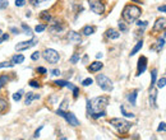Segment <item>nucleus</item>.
<instances>
[{"label": "nucleus", "instance_id": "nucleus-1", "mask_svg": "<svg viewBox=\"0 0 166 140\" xmlns=\"http://www.w3.org/2000/svg\"><path fill=\"white\" fill-rule=\"evenodd\" d=\"M110 98L107 96H100V97H95L91 101H87V111H88V115H91L93 118H100L104 117L106 115V106L109 105Z\"/></svg>", "mask_w": 166, "mask_h": 140}, {"label": "nucleus", "instance_id": "nucleus-2", "mask_svg": "<svg viewBox=\"0 0 166 140\" xmlns=\"http://www.w3.org/2000/svg\"><path fill=\"white\" fill-rule=\"evenodd\" d=\"M142 14V10L137 5H133V4H129L123 9V19L125 20L126 23H133L138 19V17Z\"/></svg>", "mask_w": 166, "mask_h": 140}, {"label": "nucleus", "instance_id": "nucleus-3", "mask_svg": "<svg viewBox=\"0 0 166 140\" xmlns=\"http://www.w3.org/2000/svg\"><path fill=\"white\" fill-rule=\"evenodd\" d=\"M109 124L115 128L120 134H126L129 130H130V124L128 121H125L124 118H119V117H114V118H110Z\"/></svg>", "mask_w": 166, "mask_h": 140}, {"label": "nucleus", "instance_id": "nucleus-4", "mask_svg": "<svg viewBox=\"0 0 166 140\" xmlns=\"http://www.w3.org/2000/svg\"><path fill=\"white\" fill-rule=\"evenodd\" d=\"M96 82H97L99 87L102 89V91H105V92H111L112 91V87H114L112 85V82L110 80L106 75H104V74H99V75L96 76Z\"/></svg>", "mask_w": 166, "mask_h": 140}, {"label": "nucleus", "instance_id": "nucleus-5", "mask_svg": "<svg viewBox=\"0 0 166 140\" xmlns=\"http://www.w3.org/2000/svg\"><path fill=\"white\" fill-rule=\"evenodd\" d=\"M88 4H89V9L97 15H101L104 14L105 12V5L101 0H88Z\"/></svg>", "mask_w": 166, "mask_h": 140}, {"label": "nucleus", "instance_id": "nucleus-6", "mask_svg": "<svg viewBox=\"0 0 166 140\" xmlns=\"http://www.w3.org/2000/svg\"><path fill=\"white\" fill-rule=\"evenodd\" d=\"M56 113L59 116H62V117H64L69 125H72V126H79V121H78V118L74 116V113H72V112H65V111H62V110H58Z\"/></svg>", "mask_w": 166, "mask_h": 140}, {"label": "nucleus", "instance_id": "nucleus-7", "mask_svg": "<svg viewBox=\"0 0 166 140\" xmlns=\"http://www.w3.org/2000/svg\"><path fill=\"white\" fill-rule=\"evenodd\" d=\"M44 57H45V60H46L47 62H50V64H56V62L59 61V59H60L58 51H55V50H52V49H46L44 51Z\"/></svg>", "mask_w": 166, "mask_h": 140}, {"label": "nucleus", "instance_id": "nucleus-8", "mask_svg": "<svg viewBox=\"0 0 166 140\" xmlns=\"http://www.w3.org/2000/svg\"><path fill=\"white\" fill-rule=\"evenodd\" d=\"M37 45V38L36 37H32L30 41H23V42H19V43L15 45V50L17 51H24V50H28L31 47L36 46Z\"/></svg>", "mask_w": 166, "mask_h": 140}, {"label": "nucleus", "instance_id": "nucleus-9", "mask_svg": "<svg viewBox=\"0 0 166 140\" xmlns=\"http://www.w3.org/2000/svg\"><path fill=\"white\" fill-rule=\"evenodd\" d=\"M147 62H148V60H147L146 56H141L138 60V69H137V75H141V74H143L144 71L147 69Z\"/></svg>", "mask_w": 166, "mask_h": 140}, {"label": "nucleus", "instance_id": "nucleus-10", "mask_svg": "<svg viewBox=\"0 0 166 140\" xmlns=\"http://www.w3.org/2000/svg\"><path fill=\"white\" fill-rule=\"evenodd\" d=\"M68 41L70 42V43H75V45H78V43H81L82 42V37H81L79 33H77V32H74V31H70L69 33H68Z\"/></svg>", "mask_w": 166, "mask_h": 140}, {"label": "nucleus", "instance_id": "nucleus-11", "mask_svg": "<svg viewBox=\"0 0 166 140\" xmlns=\"http://www.w3.org/2000/svg\"><path fill=\"white\" fill-rule=\"evenodd\" d=\"M165 18H159L153 26V32H164L165 30Z\"/></svg>", "mask_w": 166, "mask_h": 140}, {"label": "nucleus", "instance_id": "nucleus-12", "mask_svg": "<svg viewBox=\"0 0 166 140\" xmlns=\"http://www.w3.org/2000/svg\"><path fill=\"white\" fill-rule=\"evenodd\" d=\"M156 98H157V91L153 88V87H151V89H149V105H151L153 108L157 107Z\"/></svg>", "mask_w": 166, "mask_h": 140}, {"label": "nucleus", "instance_id": "nucleus-13", "mask_svg": "<svg viewBox=\"0 0 166 140\" xmlns=\"http://www.w3.org/2000/svg\"><path fill=\"white\" fill-rule=\"evenodd\" d=\"M104 68V64H102L101 61H95L92 62V64H89L88 66V70L91 71V73H96V71H100Z\"/></svg>", "mask_w": 166, "mask_h": 140}, {"label": "nucleus", "instance_id": "nucleus-14", "mask_svg": "<svg viewBox=\"0 0 166 140\" xmlns=\"http://www.w3.org/2000/svg\"><path fill=\"white\" fill-rule=\"evenodd\" d=\"M35 99H40V94H35V93H32V92H30V93L26 94L24 105L30 106L31 103H32V101H35Z\"/></svg>", "mask_w": 166, "mask_h": 140}, {"label": "nucleus", "instance_id": "nucleus-15", "mask_svg": "<svg viewBox=\"0 0 166 140\" xmlns=\"http://www.w3.org/2000/svg\"><path fill=\"white\" fill-rule=\"evenodd\" d=\"M106 36L109 37L110 39H118L120 37V32H118V31L114 30V28H110V30L106 31Z\"/></svg>", "mask_w": 166, "mask_h": 140}, {"label": "nucleus", "instance_id": "nucleus-16", "mask_svg": "<svg viewBox=\"0 0 166 140\" xmlns=\"http://www.w3.org/2000/svg\"><path fill=\"white\" fill-rule=\"evenodd\" d=\"M54 84L55 85H58V87H67V88H69L70 91H73V89L75 88V85H73L72 83L65 82V80H56V82H54Z\"/></svg>", "mask_w": 166, "mask_h": 140}, {"label": "nucleus", "instance_id": "nucleus-17", "mask_svg": "<svg viewBox=\"0 0 166 140\" xmlns=\"http://www.w3.org/2000/svg\"><path fill=\"white\" fill-rule=\"evenodd\" d=\"M137 96H138V91H133L132 93H129L128 101H129V103H130V106L137 105Z\"/></svg>", "mask_w": 166, "mask_h": 140}, {"label": "nucleus", "instance_id": "nucleus-18", "mask_svg": "<svg viewBox=\"0 0 166 140\" xmlns=\"http://www.w3.org/2000/svg\"><path fill=\"white\" fill-rule=\"evenodd\" d=\"M95 31H96V27H93V26H86L82 30V33L84 36H91L95 33Z\"/></svg>", "mask_w": 166, "mask_h": 140}, {"label": "nucleus", "instance_id": "nucleus-19", "mask_svg": "<svg viewBox=\"0 0 166 140\" xmlns=\"http://www.w3.org/2000/svg\"><path fill=\"white\" fill-rule=\"evenodd\" d=\"M24 61V56L23 55H14V56L12 57V64H22V62Z\"/></svg>", "mask_w": 166, "mask_h": 140}, {"label": "nucleus", "instance_id": "nucleus-20", "mask_svg": "<svg viewBox=\"0 0 166 140\" xmlns=\"http://www.w3.org/2000/svg\"><path fill=\"white\" fill-rule=\"evenodd\" d=\"M142 47H143V41H138V42H137L136 46L133 47V50L130 51V56H134V55H136L137 52H138L139 50L142 49Z\"/></svg>", "mask_w": 166, "mask_h": 140}, {"label": "nucleus", "instance_id": "nucleus-21", "mask_svg": "<svg viewBox=\"0 0 166 140\" xmlns=\"http://www.w3.org/2000/svg\"><path fill=\"white\" fill-rule=\"evenodd\" d=\"M40 19L44 20V22H46V23H49L50 20H51V15L49 14V12L44 10V12H41V14H40Z\"/></svg>", "mask_w": 166, "mask_h": 140}, {"label": "nucleus", "instance_id": "nucleus-22", "mask_svg": "<svg viewBox=\"0 0 166 140\" xmlns=\"http://www.w3.org/2000/svg\"><path fill=\"white\" fill-rule=\"evenodd\" d=\"M164 45H165V37L162 36L161 38H159V41H157V47H156V51L160 52L162 49H164Z\"/></svg>", "mask_w": 166, "mask_h": 140}, {"label": "nucleus", "instance_id": "nucleus-23", "mask_svg": "<svg viewBox=\"0 0 166 140\" xmlns=\"http://www.w3.org/2000/svg\"><path fill=\"white\" fill-rule=\"evenodd\" d=\"M8 108V102L5 99L0 98V113H4Z\"/></svg>", "mask_w": 166, "mask_h": 140}, {"label": "nucleus", "instance_id": "nucleus-24", "mask_svg": "<svg viewBox=\"0 0 166 140\" xmlns=\"http://www.w3.org/2000/svg\"><path fill=\"white\" fill-rule=\"evenodd\" d=\"M120 111H122V113L125 116V117H130V118H133L134 117V113L133 112H128V111L125 110V106H120Z\"/></svg>", "mask_w": 166, "mask_h": 140}, {"label": "nucleus", "instance_id": "nucleus-25", "mask_svg": "<svg viewBox=\"0 0 166 140\" xmlns=\"http://www.w3.org/2000/svg\"><path fill=\"white\" fill-rule=\"evenodd\" d=\"M151 76H152L151 87H153L155 83H156V78H157V69H152V71H151Z\"/></svg>", "mask_w": 166, "mask_h": 140}, {"label": "nucleus", "instance_id": "nucleus-26", "mask_svg": "<svg viewBox=\"0 0 166 140\" xmlns=\"http://www.w3.org/2000/svg\"><path fill=\"white\" fill-rule=\"evenodd\" d=\"M8 80H9L8 75H1V76H0V89H1L3 85H5V84L8 83Z\"/></svg>", "mask_w": 166, "mask_h": 140}, {"label": "nucleus", "instance_id": "nucleus-27", "mask_svg": "<svg viewBox=\"0 0 166 140\" xmlns=\"http://www.w3.org/2000/svg\"><path fill=\"white\" fill-rule=\"evenodd\" d=\"M46 27H47L46 24H38V26H36L35 27V31L37 33H41V32H44V31L46 30Z\"/></svg>", "mask_w": 166, "mask_h": 140}, {"label": "nucleus", "instance_id": "nucleus-28", "mask_svg": "<svg viewBox=\"0 0 166 140\" xmlns=\"http://www.w3.org/2000/svg\"><path fill=\"white\" fill-rule=\"evenodd\" d=\"M22 94H23V91H19V92H17V93H14V94H13V99H14L15 102L21 101V98H22Z\"/></svg>", "mask_w": 166, "mask_h": 140}, {"label": "nucleus", "instance_id": "nucleus-29", "mask_svg": "<svg viewBox=\"0 0 166 140\" xmlns=\"http://www.w3.org/2000/svg\"><path fill=\"white\" fill-rule=\"evenodd\" d=\"M79 61V54H74L70 57V64H77Z\"/></svg>", "mask_w": 166, "mask_h": 140}, {"label": "nucleus", "instance_id": "nucleus-30", "mask_svg": "<svg viewBox=\"0 0 166 140\" xmlns=\"http://www.w3.org/2000/svg\"><path fill=\"white\" fill-rule=\"evenodd\" d=\"M165 83H166V78H165V76H162L161 79H159V80H157V87H159V88H164Z\"/></svg>", "mask_w": 166, "mask_h": 140}, {"label": "nucleus", "instance_id": "nucleus-31", "mask_svg": "<svg viewBox=\"0 0 166 140\" xmlns=\"http://www.w3.org/2000/svg\"><path fill=\"white\" fill-rule=\"evenodd\" d=\"M22 28H23V31L26 32V35L32 36V31H31L30 27H27V24H24V23H23V24H22Z\"/></svg>", "mask_w": 166, "mask_h": 140}, {"label": "nucleus", "instance_id": "nucleus-32", "mask_svg": "<svg viewBox=\"0 0 166 140\" xmlns=\"http://www.w3.org/2000/svg\"><path fill=\"white\" fill-rule=\"evenodd\" d=\"M13 66H14V64H12V62H8V61L0 62V69H3V68H13Z\"/></svg>", "mask_w": 166, "mask_h": 140}, {"label": "nucleus", "instance_id": "nucleus-33", "mask_svg": "<svg viewBox=\"0 0 166 140\" xmlns=\"http://www.w3.org/2000/svg\"><path fill=\"white\" fill-rule=\"evenodd\" d=\"M30 85L32 87V88H40L41 84H40V82H37V80H31L30 82Z\"/></svg>", "mask_w": 166, "mask_h": 140}, {"label": "nucleus", "instance_id": "nucleus-34", "mask_svg": "<svg viewBox=\"0 0 166 140\" xmlns=\"http://www.w3.org/2000/svg\"><path fill=\"white\" fill-rule=\"evenodd\" d=\"M93 83V80H92L91 78H87V79H84V80L82 82V84L84 87H88V85H91V84Z\"/></svg>", "mask_w": 166, "mask_h": 140}, {"label": "nucleus", "instance_id": "nucleus-35", "mask_svg": "<svg viewBox=\"0 0 166 140\" xmlns=\"http://www.w3.org/2000/svg\"><path fill=\"white\" fill-rule=\"evenodd\" d=\"M8 0H0V10L1 9H5V8H8Z\"/></svg>", "mask_w": 166, "mask_h": 140}, {"label": "nucleus", "instance_id": "nucleus-36", "mask_svg": "<svg viewBox=\"0 0 166 140\" xmlns=\"http://www.w3.org/2000/svg\"><path fill=\"white\" fill-rule=\"evenodd\" d=\"M31 59H32L33 61H36V60H38V59H40V52H38V51L33 52V54L31 55Z\"/></svg>", "mask_w": 166, "mask_h": 140}, {"label": "nucleus", "instance_id": "nucleus-37", "mask_svg": "<svg viewBox=\"0 0 166 140\" xmlns=\"http://www.w3.org/2000/svg\"><path fill=\"white\" fill-rule=\"evenodd\" d=\"M119 30H120V32H126V31H128V27H126L124 23H119Z\"/></svg>", "mask_w": 166, "mask_h": 140}, {"label": "nucleus", "instance_id": "nucleus-38", "mask_svg": "<svg viewBox=\"0 0 166 140\" xmlns=\"http://www.w3.org/2000/svg\"><path fill=\"white\" fill-rule=\"evenodd\" d=\"M72 92H73V97H74V99H77V98H78V94H79V89L75 87V88L73 89Z\"/></svg>", "mask_w": 166, "mask_h": 140}, {"label": "nucleus", "instance_id": "nucleus-39", "mask_svg": "<svg viewBox=\"0 0 166 140\" xmlns=\"http://www.w3.org/2000/svg\"><path fill=\"white\" fill-rule=\"evenodd\" d=\"M26 4V0H15V5H17V7H23V5Z\"/></svg>", "mask_w": 166, "mask_h": 140}, {"label": "nucleus", "instance_id": "nucleus-40", "mask_svg": "<svg viewBox=\"0 0 166 140\" xmlns=\"http://www.w3.org/2000/svg\"><path fill=\"white\" fill-rule=\"evenodd\" d=\"M7 39H9V36L7 35V33H4V35L0 36V43H1L3 41H7Z\"/></svg>", "mask_w": 166, "mask_h": 140}, {"label": "nucleus", "instance_id": "nucleus-41", "mask_svg": "<svg viewBox=\"0 0 166 140\" xmlns=\"http://www.w3.org/2000/svg\"><path fill=\"white\" fill-rule=\"evenodd\" d=\"M50 73H51V75H54V76L60 75V70H59V69H54V70H51V71H50Z\"/></svg>", "mask_w": 166, "mask_h": 140}, {"label": "nucleus", "instance_id": "nucleus-42", "mask_svg": "<svg viewBox=\"0 0 166 140\" xmlns=\"http://www.w3.org/2000/svg\"><path fill=\"white\" fill-rule=\"evenodd\" d=\"M42 128H44V126H40V128H38V130H36L35 135H33V138H35V139H37L38 136H40V131L42 130Z\"/></svg>", "mask_w": 166, "mask_h": 140}, {"label": "nucleus", "instance_id": "nucleus-43", "mask_svg": "<svg viewBox=\"0 0 166 140\" xmlns=\"http://www.w3.org/2000/svg\"><path fill=\"white\" fill-rule=\"evenodd\" d=\"M147 23L148 22H142V20H138V22H137V26H138V27H146Z\"/></svg>", "mask_w": 166, "mask_h": 140}, {"label": "nucleus", "instance_id": "nucleus-44", "mask_svg": "<svg viewBox=\"0 0 166 140\" xmlns=\"http://www.w3.org/2000/svg\"><path fill=\"white\" fill-rule=\"evenodd\" d=\"M157 131H160V133H161V131H165V122H161V124H160V126H159V129H157Z\"/></svg>", "mask_w": 166, "mask_h": 140}, {"label": "nucleus", "instance_id": "nucleus-45", "mask_svg": "<svg viewBox=\"0 0 166 140\" xmlns=\"http://www.w3.org/2000/svg\"><path fill=\"white\" fill-rule=\"evenodd\" d=\"M10 32H13L14 35H19V30L15 27H10Z\"/></svg>", "mask_w": 166, "mask_h": 140}, {"label": "nucleus", "instance_id": "nucleus-46", "mask_svg": "<svg viewBox=\"0 0 166 140\" xmlns=\"http://www.w3.org/2000/svg\"><path fill=\"white\" fill-rule=\"evenodd\" d=\"M37 73H41V74H46L47 71H46V69H45V68H37Z\"/></svg>", "mask_w": 166, "mask_h": 140}, {"label": "nucleus", "instance_id": "nucleus-47", "mask_svg": "<svg viewBox=\"0 0 166 140\" xmlns=\"http://www.w3.org/2000/svg\"><path fill=\"white\" fill-rule=\"evenodd\" d=\"M159 10H160V12H162V13H165L166 12V5L162 4L161 7H159Z\"/></svg>", "mask_w": 166, "mask_h": 140}, {"label": "nucleus", "instance_id": "nucleus-48", "mask_svg": "<svg viewBox=\"0 0 166 140\" xmlns=\"http://www.w3.org/2000/svg\"><path fill=\"white\" fill-rule=\"evenodd\" d=\"M44 1H46V0H33V4L38 5V4H41V3H44Z\"/></svg>", "mask_w": 166, "mask_h": 140}, {"label": "nucleus", "instance_id": "nucleus-49", "mask_svg": "<svg viewBox=\"0 0 166 140\" xmlns=\"http://www.w3.org/2000/svg\"><path fill=\"white\" fill-rule=\"evenodd\" d=\"M87 60H88V56H87V55H84V57H83V62H87Z\"/></svg>", "mask_w": 166, "mask_h": 140}, {"label": "nucleus", "instance_id": "nucleus-50", "mask_svg": "<svg viewBox=\"0 0 166 140\" xmlns=\"http://www.w3.org/2000/svg\"><path fill=\"white\" fill-rule=\"evenodd\" d=\"M96 57H97V59H101V57H102V54H101V52H100V54H97Z\"/></svg>", "mask_w": 166, "mask_h": 140}, {"label": "nucleus", "instance_id": "nucleus-51", "mask_svg": "<svg viewBox=\"0 0 166 140\" xmlns=\"http://www.w3.org/2000/svg\"><path fill=\"white\" fill-rule=\"evenodd\" d=\"M132 1H134V3H139V0H132Z\"/></svg>", "mask_w": 166, "mask_h": 140}, {"label": "nucleus", "instance_id": "nucleus-52", "mask_svg": "<svg viewBox=\"0 0 166 140\" xmlns=\"http://www.w3.org/2000/svg\"><path fill=\"white\" fill-rule=\"evenodd\" d=\"M3 35V32H1V30H0V36H1Z\"/></svg>", "mask_w": 166, "mask_h": 140}, {"label": "nucleus", "instance_id": "nucleus-53", "mask_svg": "<svg viewBox=\"0 0 166 140\" xmlns=\"http://www.w3.org/2000/svg\"><path fill=\"white\" fill-rule=\"evenodd\" d=\"M31 1H33V0H31Z\"/></svg>", "mask_w": 166, "mask_h": 140}]
</instances>
